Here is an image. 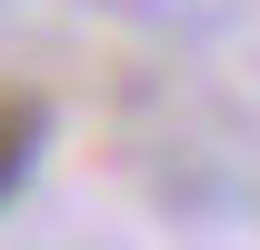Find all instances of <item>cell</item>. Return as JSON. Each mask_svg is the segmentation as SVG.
Listing matches in <instances>:
<instances>
[{"instance_id": "6da1fadb", "label": "cell", "mask_w": 260, "mask_h": 250, "mask_svg": "<svg viewBox=\"0 0 260 250\" xmlns=\"http://www.w3.org/2000/svg\"><path fill=\"white\" fill-rule=\"evenodd\" d=\"M40 130H50V110H40V90H0V200L20 190V170H30Z\"/></svg>"}]
</instances>
